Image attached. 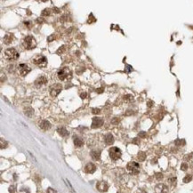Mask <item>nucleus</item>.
<instances>
[{
    "label": "nucleus",
    "instance_id": "obj_30",
    "mask_svg": "<svg viewBox=\"0 0 193 193\" xmlns=\"http://www.w3.org/2000/svg\"><path fill=\"white\" fill-rule=\"evenodd\" d=\"M181 169H182V171H187V169H188L187 163H182V166H181Z\"/></svg>",
    "mask_w": 193,
    "mask_h": 193
},
{
    "label": "nucleus",
    "instance_id": "obj_14",
    "mask_svg": "<svg viewBox=\"0 0 193 193\" xmlns=\"http://www.w3.org/2000/svg\"><path fill=\"white\" fill-rule=\"evenodd\" d=\"M39 127L44 131H46V130L51 128V124L47 120H41L39 122Z\"/></svg>",
    "mask_w": 193,
    "mask_h": 193
},
{
    "label": "nucleus",
    "instance_id": "obj_33",
    "mask_svg": "<svg viewBox=\"0 0 193 193\" xmlns=\"http://www.w3.org/2000/svg\"><path fill=\"white\" fill-rule=\"evenodd\" d=\"M93 111H92V113L93 114H99L100 112H101V110L100 109H93Z\"/></svg>",
    "mask_w": 193,
    "mask_h": 193
},
{
    "label": "nucleus",
    "instance_id": "obj_38",
    "mask_svg": "<svg viewBox=\"0 0 193 193\" xmlns=\"http://www.w3.org/2000/svg\"><path fill=\"white\" fill-rule=\"evenodd\" d=\"M81 98L82 99H84V98H86V93H83V94H81Z\"/></svg>",
    "mask_w": 193,
    "mask_h": 193
},
{
    "label": "nucleus",
    "instance_id": "obj_7",
    "mask_svg": "<svg viewBox=\"0 0 193 193\" xmlns=\"http://www.w3.org/2000/svg\"><path fill=\"white\" fill-rule=\"evenodd\" d=\"M30 70H31V69L28 65L23 64V63L19 65V73L22 77H25L26 75H28L30 72Z\"/></svg>",
    "mask_w": 193,
    "mask_h": 193
},
{
    "label": "nucleus",
    "instance_id": "obj_21",
    "mask_svg": "<svg viewBox=\"0 0 193 193\" xmlns=\"http://www.w3.org/2000/svg\"><path fill=\"white\" fill-rule=\"evenodd\" d=\"M145 158H146V154L144 152H140L138 154V159L140 161H144Z\"/></svg>",
    "mask_w": 193,
    "mask_h": 193
},
{
    "label": "nucleus",
    "instance_id": "obj_3",
    "mask_svg": "<svg viewBox=\"0 0 193 193\" xmlns=\"http://www.w3.org/2000/svg\"><path fill=\"white\" fill-rule=\"evenodd\" d=\"M32 62L34 64H36L38 67H46L47 64V60L44 55L42 54H36L35 56L32 58Z\"/></svg>",
    "mask_w": 193,
    "mask_h": 193
},
{
    "label": "nucleus",
    "instance_id": "obj_36",
    "mask_svg": "<svg viewBox=\"0 0 193 193\" xmlns=\"http://www.w3.org/2000/svg\"><path fill=\"white\" fill-rule=\"evenodd\" d=\"M139 136H141V137H145L146 136V133L145 132H141L139 134Z\"/></svg>",
    "mask_w": 193,
    "mask_h": 193
},
{
    "label": "nucleus",
    "instance_id": "obj_15",
    "mask_svg": "<svg viewBox=\"0 0 193 193\" xmlns=\"http://www.w3.org/2000/svg\"><path fill=\"white\" fill-rule=\"evenodd\" d=\"M73 141H74V144H75L76 147L78 148H81L84 145V141L81 138L78 136H74L73 138Z\"/></svg>",
    "mask_w": 193,
    "mask_h": 193
},
{
    "label": "nucleus",
    "instance_id": "obj_41",
    "mask_svg": "<svg viewBox=\"0 0 193 193\" xmlns=\"http://www.w3.org/2000/svg\"><path fill=\"white\" fill-rule=\"evenodd\" d=\"M54 11H55V13H60V9H58V8H54Z\"/></svg>",
    "mask_w": 193,
    "mask_h": 193
},
{
    "label": "nucleus",
    "instance_id": "obj_5",
    "mask_svg": "<svg viewBox=\"0 0 193 193\" xmlns=\"http://www.w3.org/2000/svg\"><path fill=\"white\" fill-rule=\"evenodd\" d=\"M109 153H110V157L112 160L116 161L118 160V158H121V155H122V152L121 150L117 147H111L109 150Z\"/></svg>",
    "mask_w": 193,
    "mask_h": 193
},
{
    "label": "nucleus",
    "instance_id": "obj_13",
    "mask_svg": "<svg viewBox=\"0 0 193 193\" xmlns=\"http://www.w3.org/2000/svg\"><path fill=\"white\" fill-rule=\"evenodd\" d=\"M155 190L157 193H167L168 192V188L165 184H158L156 186Z\"/></svg>",
    "mask_w": 193,
    "mask_h": 193
},
{
    "label": "nucleus",
    "instance_id": "obj_19",
    "mask_svg": "<svg viewBox=\"0 0 193 193\" xmlns=\"http://www.w3.org/2000/svg\"><path fill=\"white\" fill-rule=\"evenodd\" d=\"M4 42L6 44V45H9L13 42V35L10 34V33H7L5 37H4Z\"/></svg>",
    "mask_w": 193,
    "mask_h": 193
},
{
    "label": "nucleus",
    "instance_id": "obj_35",
    "mask_svg": "<svg viewBox=\"0 0 193 193\" xmlns=\"http://www.w3.org/2000/svg\"><path fill=\"white\" fill-rule=\"evenodd\" d=\"M175 181H176V178L175 177H173V178H170V179L168 180L169 182H171V183H173L174 184V182H175Z\"/></svg>",
    "mask_w": 193,
    "mask_h": 193
},
{
    "label": "nucleus",
    "instance_id": "obj_18",
    "mask_svg": "<svg viewBox=\"0 0 193 193\" xmlns=\"http://www.w3.org/2000/svg\"><path fill=\"white\" fill-rule=\"evenodd\" d=\"M91 157L94 160H99L101 158V151L100 150H93L91 152Z\"/></svg>",
    "mask_w": 193,
    "mask_h": 193
},
{
    "label": "nucleus",
    "instance_id": "obj_22",
    "mask_svg": "<svg viewBox=\"0 0 193 193\" xmlns=\"http://www.w3.org/2000/svg\"><path fill=\"white\" fill-rule=\"evenodd\" d=\"M191 179H192V176H191L190 174H187V175H186V176L183 178V180H182V181H183V182H184V183H188V182H190V181H191Z\"/></svg>",
    "mask_w": 193,
    "mask_h": 193
},
{
    "label": "nucleus",
    "instance_id": "obj_10",
    "mask_svg": "<svg viewBox=\"0 0 193 193\" xmlns=\"http://www.w3.org/2000/svg\"><path fill=\"white\" fill-rule=\"evenodd\" d=\"M103 125V119L101 118H94L92 122V128H98Z\"/></svg>",
    "mask_w": 193,
    "mask_h": 193
},
{
    "label": "nucleus",
    "instance_id": "obj_25",
    "mask_svg": "<svg viewBox=\"0 0 193 193\" xmlns=\"http://www.w3.org/2000/svg\"><path fill=\"white\" fill-rule=\"evenodd\" d=\"M124 98H125V100L127 101V102H129V101H133V100H134V96L131 95V94H126V95H125Z\"/></svg>",
    "mask_w": 193,
    "mask_h": 193
},
{
    "label": "nucleus",
    "instance_id": "obj_2",
    "mask_svg": "<svg viewBox=\"0 0 193 193\" xmlns=\"http://www.w3.org/2000/svg\"><path fill=\"white\" fill-rule=\"evenodd\" d=\"M19 56V53L14 48H8L4 52V57L8 61H16Z\"/></svg>",
    "mask_w": 193,
    "mask_h": 193
},
{
    "label": "nucleus",
    "instance_id": "obj_23",
    "mask_svg": "<svg viewBox=\"0 0 193 193\" xmlns=\"http://www.w3.org/2000/svg\"><path fill=\"white\" fill-rule=\"evenodd\" d=\"M50 14H51V9H49V8L45 9V10L42 12V16H48Z\"/></svg>",
    "mask_w": 193,
    "mask_h": 193
},
{
    "label": "nucleus",
    "instance_id": "obj_16",
    "mask_svg": "<svg viewBox=\"0 0 193 193\" xmlns=\"http://www.w3.org/2000/svg\"><path fill=\"white\" fill-rule=\"evenodd\" d=\"M104 141L107 144L111 145L114 142V137H113V135L111 134H108L104 136Z\"/></svg>",
    "mask_w": 193,
    "mask_h": 193
},
{
    "label": "nucleus",
    "instance_id": "obj_31",
    "mask_svg": "<svg viewBox=\"0 0 193 193\" xmlns=\"http://www.w3.org/2000/svg\"><path fill=\"white\" fill-rule=\"evenodd\" d=\"M156 178H157V180L163 179V174H161V173H157V174H156Z\"/></svg>",
    "mask_w": 193,
    "mask_h": 193
},
{
    "label": "nucleus",
    "instance_id": "obj_24",
    "mask_svg": "<svg viewBox=\"0 0 193 193\" xmlns=\"http://www.w3.org/2000/svg\"><path fill=\"white\" fill-rule=\"evenodd\" d=\"M175 144L177 146H182V145H184L185 144V141L184 140H176L175 141Z\"/></svg>",
    "mask_w": 193,
    "mask_h": 193
},
{
    "label": "nucleus",
    "instance_id": "obj_20",
    "mask_svg": "<svg viewBox=\"0 0 193 193\" xmlns=\"http://www.w3.org/2000/svg\"><path fill=\"white\" fill-rule=\"evenodd\" d=\"M34 113V110L31 107H27L24 109V114L28 117H31Z\"/></svg>",
    "mask_w": 193,
    "mask_h": 193
},
{
    "label": "nucleus",
    "instance_id": "obj_29",
    "mask_svg": "<svg viewBox=\"0 0 193 193\" xmlns=\"http://www.w3.org/2000/svg\"><path fill=\"white\" fill-rule=\"evenodd\" d=\"M65 182H66V184H67V186L68 187H70V190H71V191H72L73 193L75 192V190H74V188L72 187V185L70 184V182L68 181V180H65Z\"/></svg>",
    "mask_w": 193,
    "mask_h": 193
},
{
    "label": "nucleus",
    "instance_id": "obj_6",
    "mask_svg": "<svg viewBox=\"0 0 193 193\" xmlns=\"http://www.w3.org/2000/svg\"><path fill=\"white\" fill-rule=\"evenodd\" d=\"M126 168H127V170L131 171L133 174H137L139 173L140 166L139 164L136 163V162H130V163L127 164Z\"/></svg>",
    "mask_w": 193,
    "mask_h": 193
},
{
    "label": "nucleus",
    "instance_id": "obj_26",
    "mask_svg": "<svg viewBox=\"0 0 193 193\" xmlns=\"http://www.w3.org/2000/svg\"><path fill=\"white\" fill-rule=\"evenodd\" d=\"M125 71H126V73H130L131 71H133V67L130 66V65H126Z\"/></svg>",
    "mask_w": 193,
    "mask_h": 193
},
{
    "label": "nucleus",
    "instance_id": "obj_27",
    "mask_svg": "<svg viewBox=\"0 0 193 193\" xmlns=\"http://www.w3.org/2000/svg\"><path fill=\"white\" fill-rule=\"evenodd\" d=\"M96 22V19L94 17V15H93V14H90V16H89V20H88V23H92V22Z\"/></svg>",
    "mask_w": 193,
    "mask_h": 193
},
{
    "label": "nucleus",
    "instance_id": "obj_34",
    "mask_svg": "<svg viewBox=\"0 0 193 193\" xmlns=\"http://www.w3.org/2000/svg\"><path fill=\"white\" fill-rule=\"evenodd\" d=\"M118 122H119V119H118V118H114L112 119V121H111V123L112 124H118Z\"/></svg>",
    "mask_w": 193,
    "mask_h": 193
},
{
    "label": "nucleus",
    "instance_id": "obj_12",
    "mask_svg": "<svg viewBox=\"0 0 193 193\" xmlns=\"http://www.w3.org/2000/svg\"><path fill=\"white\" fill-rule=\"evenodd\" d=\"M96 171V166L93 163H88L86 164V166H85V172L87 173V174H93Z\"/></svg>",
    "mask_w": 193,
    "mask_h": 193
},
{
    "label": "nucleus",
    "instance_id": "obj_39",
    "mask_svg": "<svg viewBox=\"0 0 193 193\" xmlns=\"http://www.w3.org/2000/svg\"><path fill=\"white\" fill-rule=\"evenodd\" d=\"M137 193H147L145 190H139L138 191H137Z\"/></svg>",
    "mask_w": 193,
    "mask_h": 193
},
{
    "label": "nucleus",
    "instance_id": "obj_28",
    "mask_svg": "<svg viewBox=\"0 0 193 193\" xmlns=\"http://www.w3.org/2000/svg\"><path fill=\"white\" fill-rule=\"evenodd\" d=\"M15 191H16V186L12 185L11 187L9 188V193H15Z\"/></svg>",
    "mask_w": 193,
    "mask_h": 193
},
{
    "label": "nucleus",
    "instance_id": "obj_4",
    "mask_svg": "<svg viewBox=\"0 0 193 193\" xmlns=\"http://www.w3.org/2000/svg\"><path fill=\"white\" fill-rule=\"evenodd\" d=\"M57 76H58V78H59L60 80L65 81L67 80V79H69V78H71V71L67 67L62 68V69H61L58 71Z\"/></svg>",
    "mask_w": 193,
    "mask_h": 193
},
{
    "label": "nucleus",
    "instance_id": "obj_8",
    "mask_svg": "<svg viewBox=\"0 0 193 193\" xmlns=\"http://www.w3.org/2000/svg\"><path fill=\"white\" fill-rule=\"evenodd\" d=\"M62 90V85L60 84H55L54 86H52L51 91H50V94L53 97H56L58 94L61 93V91Z\"/></svg>",
    "mask_w": 193,
    "mask_h": 193
},
{
    "label": "nucleus",
    "instance_id": "obj_9",
    "mask_svg": "<svg viewBox=\"0 0 193 193\" xmlns=\"http://www.w3.org/2000/svg\"><path fill=\"white\" fill-rule=\"evenodd\" d=\"M47 83V78L45 76H41L39 78H38L35 81V86L37 87H41L42 86L46 85Z\"/></svg>",
    "mask_w": 193,
    "mask_h": 193
},
{
    "label": "nucleus",
    "instance_id": "obj_40",
    "mask_svg": "<svg viewBox=\"0 0 193 193\" xmlns=\"http://www.w3.org/2000/svg\"><path fill=\"white\" fill-rule=\"evenodd\" d=\"M96 92H98V93H100V94H101V93H102V88H99V89H97V90H96Z\"/></svg>",
    "mask_w": 193,
    "mask_h": 193
},
{
    "label": "nucleus",
    "instance_id": "obj_11",
    "mask_svg": "<svg viewBox=\"0 0 193 193\" xmlns=\"http://www.w3.org/2000/svg\"><path fill=\"white\" fill-rule=\"evenodd\" d=\"M97 189L99 191L101 192H106L108 190H109V185L106 182H98V184H97Z\"/></svg>",
    "mask_w": 193,
    "mask_h": 193
},
{
    "label": "nucleus",
    "instance_id": "obj_17",
    "mask_svg": "<svg viewBox=\"0 0 193 193\" xmlns=\"http://www.w3.org/2000/svg\"><path fill=\"white\" fill-rule=\"evenodd\" d=\"M57 132H58V134L62 137H66V136H68V134H69V132L67 131V129L65 128V127H59V128L57 129Z\"/></svg>",
    "mask_w": 193,
    "mask_h": 193
},
{
    "label": "nucleus",
    "instance_id": "obj_1",
    "mask_svg": "<svg viewBox=\"0 0 193 193\" xmlns=\"http://www.w3.org/2000/svg\"><path fill=\"white\" fill-rule=\"evenodd\" d=\"M22 45H23L25 49L32 50L37 46V42H36V39L33 38L32 36H27L26 38H24V39L22 41Z\"/></svg>",
    "mask_w": 193,
    "mask_h": 193
},
{
    "label": "nucleus",
    "instance_id": "obj_42",
    "mask_svg": "<svg viewBox=\"0 0 193 193\" xmlns=\"http://www.w3.org/2000/svg\"><path fill=\"white\" fill-rule=\"evenodd\" d=\"M38 22H43L42 18H38Z\"/></svg>",
    "mask_w": 193,
    "mask_h": 193
},
{
    "label": "nucleus",
    "instance_id": "obj_37",
    "mask_svg": "<svg viewBox=\"0 0 193 193\" xmlns=\"http://www.w3.org/2000/svg\"><path fill=\"white\" fill-rule=\"evenodd\" d=\"M24 24L27 25L28 28H30V22H24Z\"/></svg>",
    "mask_w": 193,
    "mask_h": 193
},
{
    "label": "nucleus",
    "instance_id": "obj_32",
    "mask_svg": "<svg viewBox=\"0 0 193 193\" xmlns=\"http://www.w3.org/2000/svg\"><path fill=\"white\" fill-rule=\"evenodd\" d=\"M46 193H57V191L54 189H52V188H48L46 190Z\"/></svg>",
    "mask_w": 193,
    "mask_h": 193
}]
</instances>
